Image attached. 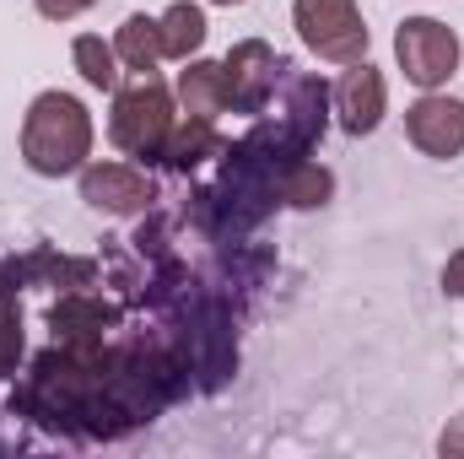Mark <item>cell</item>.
Returning a JSON list of instances; mask_svg holds the SVG:
<instances>
[{
	"instance_id": "19",
	"label": "cell",
	"mask_w": 464,
	"mask_h": 459,
	"mask_svg": "<svg viewBox=\"0 0 464 459\" xmlns=\"http://www.w3.org/2000/svg\"><path fill=\"white\" fill-rule=\"evenodd\" d=\"M443 454H464V416L449 427V433H443Z\"/></svg>"
},
{
	"instance_id": "4",
	"label": "cell",
	"mask_w": 464,
	"mask_h": 459,
	"mask_svg": "<svg viewBox=\"0 0 464 459\" xmlns=\"http://www.w3.org/2000/svg\"><path fill=\"white\" fill-rule=\"evenodd\" d=\"M394 54H400V71L416 82V87H427V93H438L454 71H459V33L454 27H443V22H432V16H405L400 22V33H394Z\"/></svg>"
},
{
	"instance_id": "5",
	"label": "cell",
	"mask_w": 464,
	"mask_h": 459,
	"mask_svg": "<svg viewBox=\"0 0 464 459\" xmlns=\"http://www.w3.org/2000/svg\"><path fill=\"white\" fill-rule=\"evenodd\" d=\"M405 135L416 151L449 162L464 151V98H449V93H427L405 109Z\"/></svg>"
},
{
	"instance_id": "3",
	"label": "cell",
	"mask_w": 464,
	"mask_h": 459,
	"mask_svg": "<svg viewBox=\"0 0 464 459\" xmlns=\"http://www.w3.org/2000/svg\"><path fill=\"white\" fill-rule=\"evenodd\" d=\"M292 27L297 38L330 60V65H356L367 60V22L356 11V0H297L292 5Z\"/></svg>"
},
{
	"instance_id": "10",
	"label": "cell",
	"mask_w": 464,
	"mask_h": 459,
	"mask_svg": "<svg viewBox=\"0 0 464 459\" xmlns=\"http://www.w3.org/2000/svg\"><path fill=\"white\" fill-rule=\"evenodd\" d=\"M114 325V308L109 303H98V298H65L60 308H54V341H65L71 351H92V346H103V330Z\"/></svg>"
},
{
	"instance_id": "6",
	"label": "cell",
	"mask_w": 464,
	"mask_h": 459,
	"mask_svg": "<svg viewBox=\"0 0 464 459\" xmlns=\"http://www.w3.org/2000/svg\"><path fill=\"white\" fill-rule=\"evenodd\" d=\"M82 200L103 217H140L157 190L140 168H124V162H87L82 168Z\"/></svg>"
},
{
	"instance_id": "12",
	"label": "cell",
	"mask_w": 464,
	"mask_h": 459,
	"mask_svg": "<svg viewBox=\"0 0 464 459\" xmlns=\"http://www.w3.org/2000/svg\"><path fill=\"white\" fill-rule=\"evenodd\" d=\"M157 27H162V54H168V60H189V54L206 44V11L189 5V0L168 5V11L157 16Z\"/></svg>"
},
{
	"instance_id": "15",
	"label": "cell",
	"mask_w": 464,
	"mask_h": 459,
	"mask_svg": "<svg viewBox=\"0 0 464 459\" xmlns=\"http://www.w3.org/2000/svg\"><path fill=\"white\" fill-rule=\"evenodd\" d=\"M217 146V135H211V119H189L173 141H168V157L162 162H173L179 173H189L195 162H200V151H211Z\"/></svg>"
},
{
	"instance_id": "11",
	"label": "cell",
	"mask_w": 464,
	"mask_h": 459,
	"mask_svg": "<svg viewBox=\"0 0 464 459\" xmlns=\"http://www.w3.org/2000/svg\"><path fill=\"white\" fill-rule=\"evenodd\" d=\"M114 54L135 71V76H151L157 71V60H168L162 54V27H157V16H124L119 22V38H114Z\"/></svg>"
},
{
	"instance_id": "18",
	"label": "cell",
	"mask_w": 464,
	"mask_h": 459,
	"mask_svg": "<svg viewBox=\"0 0 464 459\" xmlns=\"http://www.w3.org/2000/svg\"><path fill=\"white\" fill-rule=\"evenodd\" d=\"M443 287H449V298H464V249L443 265Z\"/></svg>"
},
{
	"instance_id": "2",
	"label": "cell",
	"mask_w": 464,
	"mask_h": 459,
	"mask_svg": "<svg viewBox=\"0 0 464 459\" xmlns=\"http://www.w3.org/2000/svg\"><path fill=\"white\" fill-rule=\"evenodd\" d=\"M109 135L124 157L140 162H162L168 141H173V98L157 76H135L130 87L114 93V114H109Z\"/></svg>"
},
{
	"instance_id": "9",
	"label": "cell",
	"mask_w": 464,
	"mask_h": 459,
	"mask_svg": "<svg viewBox=\"0 0 464 459\" xmlns=\"http://www.w3.org/2000/svg\"><path fill=\"white\" fill-rule=\"evenodd\" d=\"M179 103H184L189 119H217L232 103L227 65H217V60H184V71H179Z\"/></svg>"
},
{
	"instance_id": "14",
	"label": "cell",
	"mask_w": 464,
	"mask_h": 459,
	"mask_svg": "<svg viewBox=\"0 0 464 459\" xmlns=\"http://www.w3.org/2000/svg\"><path fill=\"white\" fill-rule=\"evenodd\" d=\"M330 190H335V179H330L319 162H308V157L286 162V179H281V200H286V206H324Z\"/></svg>"
},
{
	"instance_id": "13",
	"label": "cell",
	"mask_w": 464,
	"mask_h": 459,
	"mask_svg": "<svg viewBox=\"0 0 464 459\" xmlns=\"http://www.w3.org/2000/svg\"><path fill=\"white\" fill-rule=\"evenodd\" d=\"M71 54H76V71H82V82H87V87H98V93H114V87H119L114 44H103L98 33H82V38L71 44Z\"/></svg>"
},
{
	"instance_id": "7",
	"label": "cell",
	"mask_w": 464,
	"mask_h": 459,
	"mask_svg": "<svg viewBox=\"0 0 464 459\" xmlns=\"http://www.w3.org/2000/svg\"><path fill=\"white\" fill-rule=\"evenodd\" d=\"M383 109H389L383 76H378L367 60H356L346 76L335 82V114H341V130H346V135H372V130L383 124Z\"/></svg>"
},
{
	"instance_id": "1",
	"label": "cell",
	"mask_w": 464,
	"mask_h": 459,
	"mask_svg": "<svg viewBox=\"0 0 464 459\" xmlns=\"http://www.w3.org/2000/svg\"><path fill=\"white\" fill-rule=\"evenodd\" d=\"M92 157V114L71 93H38L22 119V162L38 179H65Z\"/></svg>"
},
{
	"instance_id": "20",
	"label": "cell",
	"mask_w": 464,
	"mask_h": 459,
	"mask_svg": "<svg viewBox=\"0 0 464 459\" xmlns=\"http://www.w3.org/2000/svg\"><path fill=\"white\" fill-rule=\"evenodd\" d=\"M211 5H243V0H211Z\"/></svg>"
},
{
	"instance_id": "16",
	"label": "cell",
	"mask_w": 464,
	"mask_h": 459,
	"mask_svg": "<svg viewBox=\"0 0 464 459\" xmlns=\"http://www.w3.org/2000/svg\"><path fill=\"white\" fill-rule=\"evenodd\" d=\"M16 351H22V325H16V314L0 303V373L16 362Z\"/></svg>"
},
{
	"instance_id": "17",
	"label": "cell",
	"mask_w": 464,
	"mask_h": 459,
	"mask_svg": "<svg viewBox=\"0 0 464 459\" xmlns=\"http://www.w3.org/2000/svg\"><path fill=\"white\" fill-rule=\"evenodd\" d=\"M38 5V16H49V22H71V16H82L87 5H98V0H33Z\"/></svg>"
},
{
	"instance_id": "8",
	"label": "cell",
	"mask_w": 464,
	"mask_h": 459,
	"mask_svg": "<svg viewBox=\"0 0 464 459\" xmlns=\"http://www.w3.org/2000/svg\"><path fill=\"white\" fill-rule=\"evenodd\" d=\"M286 65L276 60V49L270 44H259V38H248V44H237L227 54V82H232V109H265V98L276 93V76H281Z\"/></svg>"
}]
</instances>
